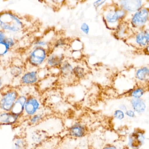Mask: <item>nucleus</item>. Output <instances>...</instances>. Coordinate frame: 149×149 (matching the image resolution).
<instances>
[{"label": "nucleus", "instance_id": "obj_1", "mask_svg": "<svg viewBox=\"0 0 149 149\" xmlns=\"http://www.w3.org/2000/svg\"><path fill=\"white\" fill-rule=\"evenodd\" d=\"M25 29L24 19L12 10L0 12V29L7 35L16 36L22 34Z\"/></svg>", "mask_w": 149, "mask_h": 149}, {"label": "nucleus", "instance_id": "obj_2", "mask_svg": "<svg viewBox=\"0 0 149 149\" xmlns=\"http://www.w3.org/2000/svg\"><path fill=\"white\" fill-rule=\"evenodd\" d=\"M103 20L107 27L115 30L120 23L124 21L127 13L114 3L107 4L103 8Z\"/></svg>", "mask_w": 149, "mask_h": 149}, {"label": "nucleus", "instance_id": "obj_3", "mask_svg": "<svg viewBox=\"0 0 149 149\" xmlns=\"http://www.w3.org/2000/svg\"><path fill=\"white\" fill-rule=\"evenodd\" d=\"M50 50L31 46L26 54L25 66L39 69L45 66V62Z\"/></svg>", "mask_w": 149, "mask_h": 149}, {"label": "nucleus", "instance_id": "obj_4", "mask_svg": "<svg viewBox=\"0 0 149 149\" xmlns=\"http://www.w3.org/2000/svg\"><path fill=\"white\" fill-rule=\"evenodd\" d=\"M19 94L17 88L4 86L0 90V111H10Z\"/></svg>", "mask_w": 149, "mask_h": 149}, {"label": "nucleus", "instance_id": "obj_5", "mask_svg": "<svg viewBox=\"0 0 149 149\" xmlns=\"http://www.w3.org/2000/svg\"><path fill=\"white\" fill-rule=\"evenodd\" d=\"M43 109V102L40 96L36 93L28 95L24 106L23 117H29Z\"/></svg>", "mask_w": 149, "mask_h": 149}, {"label": "nucleus", "instance_id": "obj_6", "mask_svg": "<svg viewBox=\"0 0 149 149\" xmlns=\"http://www.w3.org/2000/svg\"><path fill=\"white\" fill-rule=\"evenodd\" d=\"M149 13L148 8L145 7L133 13L130 20L131 27L138 30L146 28L148 22Z\"/></svg>", "mask_w": 149, "mask_h": 149}, {"label": "nucleus", "instance_id": "obj_7", "mask_svg": "<svg viewBox=\"0 0 149 149\" xmlns=\"http://www.w3.org/2000/svg\"><path fill=\"white\" fill-rule=\"evenodd\" d=\"M40 79L38 69L25 66V70L19 79L20 86H36Z\"/></svg>", "mask_w": 149, "mask_h": 149}, {"label": "nucleus", "instance_id": "obj_8", "mask_svg": "<svg viewBox=\"0 0 149 149\" xmlns=\"http://www.w3.org/2000/svg\"><path fill=\"white\" fill-rule=\"evenodd\" d=\"M146 0H113V3L127 13H134L143 8Z\"/></svg>", "mask_w": 149, "mask_h": 149}, {"label": "nucleus", "instance_id": "obj_9", "mask_svg": "<svg viewBox=\"0 0 149 149\" xmlns=\"http://www.w3.org/2000/svg\"><path fill=\"white\" fill-rule=\"evenodd\" d=\"M64 61V54L58 49L50 50L45 62V67L49 69L58 68Z\"/></svg>", "mask_w": 149, "mask_h": 149}, {"label": "nucleus", "instance_id": "obj_10", "mask_svg": "<svg viewBox=\"0 0 149 149\" xmlns=\"http://www.w3.org/2000/svg\"><path fill=\"white\" fill-rule=\"evenodd\" d=\"M132 44L140 48H144L149 45V32L148 29H144L139 30L132 35Z\"/></svg>", "mask_w": 149, "mask_h": 149}, {"label": "nucleus", "instance_id": "obj_11", "mask_svg": "<svg viewBox=\"0 0 149 149\" xmlns=\"http://www.w3.org/2000/svg\"><path fill=\"white\" fill-rule=\"evenodd\" d=\"M22 118L11 111H0V125H15L20 121Z\"/></svg>", "mask_w": 149, "mask_h": 149}, {"label": "nucleus", "instance_id": "obj_12", "mask_svg": "<svg viewBox=\"0 0 149 149\" xmlns=\"http://www.w3.org/2000/svg\"><path fill=\"white\" fill-rule=\"evenodd\" d=\"M27 97L28 95L20 94L15 101L10 111L13 113L23 117Z\"/></svg>", "mask_w": 149, "mask_h": 149}, {"label": "nucleus", "instance_id": "obj_13", "mask_svg": "<svg viewBox=\"0 0 149 149\" xmlns=\"http://www.w3.org/2000/svg\"><path fill=\"white\" fill-rule=\"evenodd\" d=\"M144 140L145 136L143 133L137 131L134 132L129 137V145L131 148H138L142 145Z\"/></svg>", "mask_w": 149, "mask_h": 149}, {"label": "nucleus", "instance_id": "obj_14", "mask_svg": "<svg viewBox=\"0 0 149 149\" xmlns=\"http://www.w3.org/2000/svg\"><path fill=\"white\" fill-rule=\"evenodd\" d=\"M25 70V64L12 63L8 69L9 75L13 79H19Z\"/></svg>", "mask_w": 149, "mask_h": 149}, {"label": "nucleus", "instance_id": "obj_15", "mask_svg": "<svg viewBox=\"0 0 149 149\" xmlns=\"http://www.w3.org/2000/svg\"><path fill=\"white\" fill-rule=\"evenodd\" d=\"M130 103L132 109L137 113L140 114L143 113L147 109V104L142 98H131Z\"/></svg>", "mask_w": 149, "mask_h": 149}, {"label": "nucleus", "instance_id": "obj_16", "mask_svg": "<svg viewBox=\"0 0 149 149\" xmlns=\"http://www.w3.org/2000/svg\"><path fill=\"white\" fill-rule=\"evenodd\" d=\"M69 133L70 135L73 137L80 138L85 136L86 129L81 123H76L70 128Z\"/></svg>", "mask_w": 149, "mask_h": 149}, {"label": "nucleus", "instance_id": "obj_17", "mask_svg": "<svg viewBox=\"0 0 149 149\" xmlns=\"http://www.w3.org/2000/svg\"><path fill=\"white\" fill-rule=\"evenodd\" d=\"M128 24L122 21L115 29V35L119 38H125L127 37L129 29Z\"/></svg>", "mask_w": 149, "mask_h": 149}, {"label": "nucleus", "instance_id": "obj_18", "mask_svg": "<svg viewBox=\"0 0 149 149\" xmlns=\"http://www.w3.org/2000/svg\"><path fill=\"white\" fill-rule=\"evenodd\" d=\"M136 79L140 82H148L149 69L148 66H143L136 70L135 73Z\"/></svg>", "mask_w": 149, "mask_h": 149}, {"label": "nucleus", "instance_id": "obj_19", "mask_svg": "<svg viewBox=\"0 0 149 149\" xmlns=\"http://www.w3.org/2000/svg\"><path fill=\"white\" fill-rule=\"evenodd\" d=\"M58 69L60 74L64 77H70L73 75V66L68 61H64Z\"/></svg>", "mask_w": 149, "mask_h": 149}, {"label": "nucleus", "instance_id": "obj_20", "mask_svg": "<svg viewBox=\"0 0 149 149\" xmlns=\"http://www.w3.org/2000/svg\"><path fill=\"white\" fill-rule=\"evenodd\" d=\"M45 114L43 109L28 118L29 123L31 126L38 125L43 121L45 118Z\"/></svg>", "mask_w": 149, "mask_h": 149}, {"label": "nucleus", "instance_id": "obj_21", "mask_svg": "<svg viewBox=\"0 0 149 149\" xmlns=\"http://www.w3.org/2000/svg\"><path fill=\"white\" fill-rule=\"evenodd\" d=\"M146 92V89L145 87L143 86H138L129 92V96L131 98L139 99L142 98L143 96L144 95Z\"/></svg>", "mask_w": 149, "mask_h": 149}, {"label": "nucleus", "instance_id": "obj_22", "mask_svg": "<svg viewBox=\"0 0 149 149\" xmlns=\"http://www.w3.org/2000/svg\"><path fill=\"white\" fill-rule=\"evenodd\" d=\"M31 46L41 47L50 50V43L43 38L38 37L34 39L31 44Z\"/></svg>", "mask_w": 149, "mask_h": 149}, {"label": "nucleus", "instance_id": "obj_23", "mask_svg": "<svg viewBox=\"0 0 149 149\" xmlns=\"http://www.w3.org/2000/svg\"><path fill=\"white\" fill-rule=\"evenodd\" d=\"M46 4L55 10H59L65 5L66 0H43Z\"/></svg>", "mask_w": 149, "mask_h": 149}, {"label": "nucleus", "instance_id": "obj_24", "mask_svg": "<svg viewBox=\"0 0 149 149\" xmlns=\"http://www.w3.org/2000/svg\"><path fill=\"white\" fill-rule=\"evenodd\" d=\"M12 49L5 40L0 42V58L6 56Z\"/></svg>", "mask_w": 149, "mask_h": 149}, {"label": "nucleus", "instance_id": "obj_25", "mask_svg": "<svg viewBox=\"0 0 149 149\" xmlns=\"http://www.w3.org/2000/svg\"><path fill=\"white\" fill-rule=\"evenodd\" d=\"M73 73L75 78L78 79H81L85 77L86 71L85 68L80 65H78L73 67Z\"/></svg>", "mask_w": 149, "mask_h": 149}, {"label": "nucleus", "instance_id": "obj_26", "mask_svg": "<svg viewBox=\"0 0 149 149\" xmlns=\"http://www.w3.org/2000/svg\"><path fill=\"white\" fill-rule=\"evenodd\" d=\"M67 44V42L66 39L63 38H60L55 40L52 44L50 50L58 49L65 47Z\"/></svg>", "mask_w": 149, "mask_h": 149}, {"label": "nucleus", "instance_id": "obj_27", "mask_svg": "<svg viewBox=\"0 0 149 149\" xmlns=\"http://www.w3.org/2000/svg\"><path fill=\"white\" fill-rule=\"evenodd\" d=\"M26 142L24 139L17 138L14 140L11 149H26Z\"/></svg>", "mask_w": 149, "mask_h": 149}, {"label": "nucleus", "instance_id": "obj_28", "mask_svg": "<svg viewBox=\"0 0 149 149\" xmlns=\"http://www.w3.org/2000/svg\"><path fill=\"white\" fill-rule=\"evenodd\" d=\"M125 112L120 109H116L113 113L114 118L119 120H123L125 117Z\"/></svg>", "mask_w": 149, "mask_h": 149}, {"label": "nucleus", "instance_id": "obj_29", "mask_svg": "<svg viewBox=\"0 0 149 149\" xmlns=\"http://www.w3.org/2000/svg\"><path fill=\"white\" fill-rule=\"evenodd\" d=\"M43 135L41 134V132H36L31 136V139L32 141L36 143H38L41 142L42 139H43Z\"/></svg>", "mask_w": 149, "mask_h": 149}, {"label": "nucleus", "instance_id": "obj_30", "mask_svg": "<svg viewBox=\"0 0 149 149\" xmlns=\"http://www.w3.org/2000/svg\"><path fill=\"white\" fill-rule=\"evenodd\" d=\"M80 29L82 32L85 35H88L90 32V27H89V25L85 22L81 24Z\"/></svg>", "mask_w": 149, "mask_h": 149}, {"label": "nucleus", "instance_id": "obj_31", "mask_svg": "<svg viewBox=\"0 0 149 149\" xmlns=\"http://www.w3.org/2000/svg\"><path fill=\"white\" fill-rule=\"evenodd\" d=\"M80 0H66L65 5L68 6L69 8H73L77 6L78 3Z\"/></svg>", "mask_w": 149, "mask_h": 149}, {"label": "nucleus", "instance_id": "obj_32", "mask_svg": "<svg viewBox=\"0 0 149 149\" xmlns=\"http://www.w3.org/2000/svg\"><path fill=\"white\" fill-rule=\"evenodd\" d=\"M107 0H96L93 3V5L96 9L99 8L106 2Z\"/></svg>", "mask_w": 149, "mask_h": 149}, {"label": "nucleus", "instance_id": "obj_33", "mask_svg": "<svg viewBox=\"0 0 149 149\" xmlns=\"http://www.w3.org/2000/svg\"><path fill=\"white\" fill-rule=\"evenodd\" d=\"M125 116L130 118H134L136 117V114L135 112L132 109H128L125 112Z\"/></svg>", "mask_w": 149, "mask_h": 149}, {"label": "nucleus", "instance_id": "obj_34", "mask_svg": "<svg viewBox=\"0 0 149 149\" xmlns=\"http://www.w3.org/2000/svg\"><path fill=\"white\" fill-rule=\"evenodd\" d=\"M7 34L3 31L0 29V42L3 41L7 36Z\"/></svg>", "mask_w": 149, "mask_h": 149}, {"label": "nucleus", "instance_id": "obj_35", "mask_svg": "<svg viewBox=\"0 0 149 149\" xmlns=\"http://www.w3.org/2000/svg\"><path fill=\"white\" fill-rule=\"evenodd\" d=\"M4 79L0 72V90L4 86Z\"/></svg>", "mask_w": 149, "mask_h": 149}, {"label": "nucleus", "instance_id": "obj_36", "mask_svg": "<svg viewBox=\"0 0 149 149\" xmlns=\"http://www.w3.org/2000/svg\"><path fill=\"white\" fill-rule=\"evenodd\" d=\"M119 109L125 112V111L128 109V107L126 104L122 103V104H121L119 106Z\"/></svg>", "mask_w": 149, "mask_h": 149}, {"label": "nucleus", "instance_id": "obj_37", "mask_svg": "<svg viewBox=\"0 0 149 149\" xmlns=\"http://www.w3.org/2000/svg\"><path fill=\"white\" fill-rule=\"evenodd\" d=\"M103 149H117L116 147L114 145H108L104 147Z\"/></svg>", "mask_w": 149, "mask_h": 149}, {"label": "nucleus", "instance_id": "obj_38", "mask_svg": "<svg viewBox=\"0 0 149 149\" xmlns=\"http://www.w3.org/2000/svg\"><path fill=\"white\" fill-rule=\"evenodd\" d=\"M20 1V0H11V1H12L13 2L14 1Z\"/></svg>", "mask_w": 149, "mask_h": 149}, {"label": "nucleus", "instance_id": "obj_39", "mask_svg": "<svg viewBox=\"0 0 149 149\" xmlns=\"http://www.w3.org/2000/svg\"><path fill=\"white\" fill-rule=\"evenodd\" d=\"M80 1H81V0H80ZM82 1H83V0H82Z\"/></svg>", "mask_w": 149, "mask_h": 149}]
</instances>
